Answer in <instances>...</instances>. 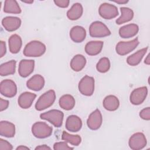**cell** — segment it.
Wrapping results in <instances>:
<instances>
[{"mask_svg": "<svg viewBox=\"0 0 150 150\" xmlns=\"http://www.w3.org/2000/svg\"><path fill=\"white\" fill-rule=\"evenodd\" d=\"M99 15L105 19H111L118 15L117 7L114 5L103 3L100 5L98 8Z\"/></svg>", "mask_w": 150, "mask_h": 150, "instance_id": "cell-9", "label": "cell"}, {"mask_svg": "<svg viewBox=\"0 0 150 150\" xmlns=\"http://www.w3.org/2000/svg\"><path fill=\"white\" fill-rule=\"evenodd\" d=\"M65 126L69 131L76 132L81 129L82 127V121L79 117L76 115H71L67 118Z\"/></svg>", "mask_w": 150, "mask_h": 150, "instance_id": "cell-15", "label": "cell"}, {"mask_svg": "<svg viewBox=\"0 0 150 150\" xmlns=\"http://www.w3.org/2000/svg\"><path fill=\"white\" fill-rule=\"evenodd\" d=\"M62 139L74 146L79 145L81 142V138L80 137V135H71L66 132L65 131H63L62 135Z\"/></svg>", "mask_w": 150, "mask_h": 150, "instance_id": "cell-31", "label": "cell"}, {"mask_svg": "<svg viewBox=\"0 0 150 150\" xmlns=\"http://www.w3.org/2000/svg\"><path fill=\"white\" fill-rule=\"evenodd\" d=\"M139 117L146 121H149L150 120V108L149 107L145 108L142 109L140 112H139Z\"/></svg>", "mask_w": 150, "mask_h": 150, "instance_id": "cell-34", "label": "cell"}, {"mask_svg": "<svg viewBox=\"0 0 150 150\" xmlns=\"http://www.w3.org/2000/svg\"><path fill=\"white\" fill-rule=\"evenodd\" d=\"M86 59L82 54L75 55L70 61V67L74 71H81L86 66Z\"/></svg>", "mask_w": 150, "mask_h": 150, "instance_id": "cell-25", "label": "cell"}, {"mask_svg": "<svg viewBox=\"0 0 150 150\" xmlns=\"http://www.w3.org/2000/svg\"><path fill=\"white\" fill-rule=\"evenodd\" d=\"M13 149L12 145L6 140L0 139V150H11Z\"/></svg>", "mask_w": 150, "mask_h": 150, "instance_id": "cell-35", "label": "cell"}, {"mask_svg": "<svg viewBox=\"0 0 150 150\" xmlns=\"http://www.w3.org/2000/svg\"><path fill=\"white\" fill-rule=\"evenodd\" d=\"M6 52V43L4 41L0 42V57H2Z\"/></svg>", "mask_w": 150, "mask_h": 150, "instance_id": "cell-38", "label": "cell"}, {"mask_svg": "<svg viewBox=\"0 0 150 150\" xmlns=\"http://www.w3.org/2000/svg\"><path fill=\"white\" fill-rule=\"evenodd\" d=\"M45 44L38 40H32L26 44L23 51V54L26 57H40L46 52Z\"/></svg>", "mask_w": 150, "mask_h": 150, "instance_id": "cell-1", "label": "cell"}, {"mask_svg": "<svg viewBox=\"0 0 150 150\" xmlns=\"http://www.w3.org/2000/svg\"><path fill=\"white\" fill-rule=\"evenodd\" d=\"M2 25L5 29L8 32H13L21 25L20 18L15 16H6L2 19Z\"/></svg>", "mask_w": 150, "mask_h": 150, "instance_id": "cell-14", "label": "cell"}, {"mask_svg": "<svg viewBox=\"0 0 150 150\" xmlns=\"http://www.w3.org/2000/svg\"><path fill=\"white\" fill-rule=\"evenodd\" d=\"M148 47H146L142 48L137 52H135L129 56L127 59V63L132 66H137L139 64L141 61L142 60L143 57L146 54L148 50Z\"/></svg>", "mask_w": 150, "mask_h": 150, "instance_id": "cell-24", "label": "cell"}, {"mask_svg": "<svg viewBox=\"0 0 150 150\" xmlns=\"http://www.w3.org/2000/svg\"><path fill=\"white\" fill-rule=\"evenodd\" d=\"M53 149L54 150H71L73 149V148L70 147L67 142H56L53 145Z\"/></svg>", "mask_w": 150, "mask_h": 150, "instance_id": "cell-33", "label": "cell"}, {"mask_svg": "<svg viewBox=\"0 0 150 150\" xmlns=\"http://www.w3.org/2000/svg\"><path fill=\"white\" fill-rule=\"evenodd\" d=\"M50 147L47 146V145H41L36 146L35 148L36 150H47V149H50Z\"/></svg>", "mask_w": 150, "mask_h": 150, "instance_id": "cell-39", "label": "cell"}, {"mask_svg": "<svg viewBox=\"0 0 150 150\" xmlns=\"http://www.w3.org/2000/svg\"><path fill=\"white\" fill-rule=\"evenodd\" d=\"M144 63L147 64V65H149L150 64V59H149V54H148V56H146V57L145 58V60H144Z\"/></svg>", "mask_w": 150, "mask_h": 150, "instance_id": "cell-42", "label": "cell"}, {"mask_svg": "<svg viewBox=\"0 0 150 150\" xmlns=\"http://www.w3.org/2000/svg\"><path fill=\"white\" fill-rule=\"evenodd\" d=\"M147 144L146 138L142 132H137L131 135L128 141L129 148L133 150L143 149Z\"/></svg>", "mask_w": 150, "mask_h": 150, "instance_id": "cell-10", "label": "cell"}, {"mask_svg": "<svg viewBox=\"0 0 150 150\" xmlns=\"http://www.w3.org/2000/svg\"><path fill=\"white\" fill-rule=\"evenodd\" d=\"M120 11L121 15L120 17H119L115 21L117 25H121L132 19L134 17V12L131 9L127 7H121Z\"/></svg>", "mask_w": 150, "mask_h": 150, "instance_id": "cell-28", "label": "cell"}, {"mask_svg": "<svg viewBox=\"0 0 150 150\" xmlns=\"http://www.w3.org/2000/svg\"><path fill=\"white\" fill-rule=\"evenodd\" d=\"M104 43L102 41H90L85 46V52L89 56H96L99 54L103 49Z\"/></svg>", "mask_w": 150, "mask_h": 150, "instance_id": "cell-21", "label": "cell"}, {"mask_svg": "<svg viewBox=\"0 0 150 150\" xmlns=\"http://www.w3.org/2000/svg\"><path fill=\"white\" fill-rule=\"evenodd\" d=\"M103 122L102 114L98 109L95 110L88 116L87 120V125L91 130L99 129Z\"/></svg>", "mask_w": 150, "mask_h": 150, "instance_id": "cell-12", "label": "cell"}, {"mask_svg": "<svg viewBox=\"0 0 150 150\" xmlns=\"http://www.w3.org/2000/svg\"><path fill=\"white\" fill-rule=\"evenodd\" d=\"M83 8L81 4L75 3L74 4L70 9L67 12V18L71 21H76L79 19L83 15Z\"/></svg>", "mask_w": 150, "mask_h": 150, "instance_id": "cell-26", "label": "cell"}, {"mask_svg": "<svg viewBox=\"0 0 150 150\" xmlns=\"http://www.w3.org/2000/svg\"><path fill=\"white\" fill-rule=\"evenodd\" d=\"M22 2H24V3H26V4H31L33 2V0H30V1H21Z\"/></svg>", "mask_w": 150, "mask_h": 150, "instance_id": "cell-43", "label": "cell"}, {"mask_svg": "<svg viewBox=\"0 0 150 150\" xmlns=\"http://www.w3.org/2000/svg\"><path fill=\"white\" fill-rule=\"evenodd\" d=\"M9 101L6 100H4L2 98H0V111H3L7 109L9 106Z\"/></svg>", "mask_w": 150, "mask_h": 150, "instance_id": "cell-37", "label": "cell"}, {"mask_svg": "<svg viewBox=\"0 0 150 150\" xmlns=\"http://www.w3.org/2000/svg\"><path fill=\"white\" fill-rule=\"evenodd\" d=\"M64 114L59 110H51L40 114L42 120H46L53 124L55 127L59 128L62 125Z\"/></svg>", "mask_w": 150, "mask_h": 150, "instance_id": "cell-3", "label": "cell"}, {"mask_svg": "<svg viewBox=\"0 0 150 150\" xmlns=\"http://www.w3.org/2000/svg\"><path fill=\"white\" fill-rule=\"evenodd\" d=\"M34 67L35 61L33 60L22 59L19 64L18 73L22 77H27L33 71Z\"/></svg>", "mask_w": 150, "mask_h": 150, "instance_id": "cell-13", "label": "cell"}, {"mask_svg": "<svg viewBox=\"0 0 150 150\" xmlns=\"http://www.w3.org/2000/svg\"><path fill=\"white\" fill-rule=\"evenodd\" d=\"M36 97V95L34 93L28 91L22 93L18 97V105L23 109H28L31 107Z\"/></svg>", "mask_w": 150, "mask_h": 150, "instance_id": "cell-17", "label": "cell"}, {"mask_svg": "<svg viewBox=\"0 0 150 150\" xmlns=\"http://www.w3.org/2000/svg\"><path fill=\"white\" fill-rule=\"evenodd\" d=\"M70 39L76 43H81L86 37V31L81 26H74L70 30Z\"/></svg>", "mask_w": 150, "mask_h": 150, "instance_id": "cell-19", "label": "cell"}, {"mask_svg": "<svg viewBox=\"0 0 150 150\" xmlns=\"http://www.w3.org/2000/svg\"><path fill=\"white\" fill-rule=\"evenodd\" d=\"M16 62L12 60L2 63L0 66V75L1 76H6L13 74L15 73Z\"/></svg>", "mask_w": 150, "mask_h": 150, "instance_id": "cell-29", "label": "cell"}, {"mask_svg": "<svg viewBox=\"0 0 150 150\" xmlns=\"http://www.w3.org/2000/svg\"><path fill=\"white\" fill-rule=\"evenodd\" d=\"M103 105L105 110L110 111H114L118 108L120 101L116 96L109 95L104 98L103 101Z\"/></svg>", "mask_w": 150, "mask_h": 150, "instance_id": "cell-23", "label": "cell"}, {"mask_svg": "<svg viewBox=\"0 0 150 150\" xmlns=\"http://www.w3.org/2000/svg\"><path fill=\"white\" fill-rule=\"evenodd\" d=\"M16 150H23V149H29V148L26 146H23V145H20L19 146H18L16 148Z\"/></svg>", "mask_w": 150, "mask_h": 150, "instance_id": "cell-41", "label": "cell"}, {"mask_svg": "<svg viewBox=\"0 0 150 150\" xmlns=\"http://www.w3.org/2000/svg\"><path fill=\"white\" fill-rule=\"evenodd\" d=\"M113 2L118 4H127L128 1L127 0H117V1H113Z\"/></svg>", "mask_w": 150, "mask_h": 150, "instance_id": "cell-40", "label": "cell"}, {"mask_svg": "<svg viewBox=\"0 0 150 150\" xmlns=\"http://www.w3.org/2000/svg\"><path fill=\"white\" fill-rule=\"evenodd\" d=\"M139 31V27L137 24L130 23L121 27L119 29V35L124 39L135 36Z\"/></svg>", "mask_w": 150, "mask_h": 150, "instance_id": "cell-18", "label": "cell"}, {"mask_svg": "<svg viewBox=\"0 0 150 150\" xmlns=\"http://www.w3.org/2000/svg\"><path fill=\"white\" fill-rule=\"evenodd\" d=\"M110 68V62L108 58L104 57L101 58L98 62L97 63L96 69L97 70L102 73L107 72Z\"/></svg>", "mask_w": 150, "mask_h": 150, "instance_id": "cell-32", "label": "cell"}, {"mask_svg": "<svg viewBox=\"0 0 150 150\" xmlns=\"http://www.w3.org/2000/svg\"><path fill=\"white\" fill-rule=\"evenodd\" d=\"M4 12L8 13L18 14L21 12V9L17 1L15 0H6L4 2Z\"/></svg>", "mask_w": 150, "mask_h": 150, "instance_id": "cell-30", "label": "cell"}, {"mask_svg": "<svg viewBox=\"0 0 150 150\" xmlns=\"http://www.w3.org/2000/svg\"><path fill=\"white\" fill-rule=\"evenodd\" d=\"M15 134V125L7 121L0 122V135L6 138H12Z\"/></svg>", "mask_w": 150, "mask_h": 150, "instance_id": "cell-20", "label": "cell"}, {"mask_svg": "<svg viewBox=\"0 0 150 150\" xmlns=\"http://www.w3.org/2000/svg\"><path fill=\"white\" fill-rule=\"evenodd\" d=\"M75 99L70 94H64L62 96L59 100L60 107L64 110H71L75 105Z\"/></svg>", "mask_w": 150, "mask_h": 150, "instance_id": "cell-27", "label": "cell"}, {"mask_svg": "<svg viewBox=\"0 0 150 150\" xmlns=\"http://www.w3.org/2000/svg\"><path fill=\"white\" fill-rule=\"evenodd\" d=\"M148 94V88L146 86L137 88L131 93L129 101L133 105L141 104L145 100Z\"/></svg>", "mask_w": 150, "mask_h": 150, "instance_id": "cell-11", "label": "cell"}, {"mask_svg": "<svg viewBox=\"0 0 150 150\" xmlns=\"http://www.w3.org/2000/svg\"><path fill=\"white\" fill-rule=\"evenodd\" d=\"M56 100V93L53 90H50L41 95L35 104V109L42 111L53 105Z\"/></svg>", "mask_w": 150, "mask_h": 150, "instance_id": "cell-2", "label": "cell"}, {"mask_svg": "<svg viewBox=\"0 0 150 150\" xmlns=\"http://www.w3.org/2000/svg\"><path fill=\"white\" fill-rule=\"evenodd\" d=\"M8 45L9 51L11 53H18L20 51L22 45L21 38L17 34L11 35L8 39Z\"/></svg>", "mask_w": 150, "mask_h": 150, "instance_id": "cell-22", "label": "cell"}, {"mask_svg": "<svg viewBox=\"0 0 150 150\" xmlns=\"http://www.w3.org/2000/svg\"><path fill=\"white\" fill-rule=\"evenodd\" d=\"M89 33L93 38H103L110 36L111 31L102 22L95 21L90 25Z\"/></svg>", "mask_w": 150, "mask_h": 150, "instance_id": "cell-5", "label": "cell"}, {"mask_svg": "<svg viewBox=\"0 0 150 150\" xmlns=\"http://www.w3.org/2000/svg\"><path fill=\"white\" fill-rule=\"evenodd\" d=\"M78 88L80 93L86 96H91L94 91V79L86 75L79 81Z\"/></svg>", "mask_w": 150, "mask_h": 150, "instance_id": "cell-6", "label": "cell"}, {"mask_svg": "<svg viewBox=\"0 0 150 150\" xmlns=\"http://www.w3.org/2000/svg\"><path fill=\"white\" fill-rule=\"evenodd\" d=\"M0 93L6 97L12 98L17 93L16 84L12 80H4L0 83Z\"/></svg>", "mask_w": 150, "mask_h": 150, "instance_id": "cell-8", "label": "cell"}, {"mask_svg": "<svg viewBox=\"0 0 150 150\" xmlns=\"http://www.w3.org/2000/svg\"><path fill=\"white\" fill-rule=\"evenodd\" d=\"M45 83V79L40 74H35L27 81L26 86L30 90L38 91L43 88Z\"/></svg>", "mask_w": 150, "mask_h": 150, "instance_id": "cell-16", "label": "cell"}, {"mask_svg": "<svg viewBox=\"0 0 150 150\" xmlns=\"http://www.w3.org/2000/svg\"><path fill=\"white\" fill-rule=\"evenodd\" d=\"M138 38H136L128 42H119L115 47V50L118 54L124 56L133 51L139 45Z\"/></svg>", "mask_w": 150, "mask_h": 150, "instance_id": "cell-7", "label": "cell"}, {"mask_svg": "<svg viewBox=\"0 0 150 150\" xmlns=\"http://www.w3.org/2000/svg\"><path fill=\"white\" fill-rule=\"evenodd\" d=\"M53 2L56 6L63 8L68 7L70 3L69 0H54Z\"/></svg>", "mask_w": 150, "mask_h": 150, "instance_id": "cell-36", "label": "cell"}, {"mask_svg": "<svg viewBox=\"0 0 150 150\" xmlns=\"http://www.w3.org/2000/svg\"><path fill=\"white\" fill-rule=\"evenodd\" d=\"M53 131L52 127L45 122H36L32 127V133L37 138L43 139L50 137Z\"/></svg>", "mask_w": 150, "mask_h": 150, "instance_id": "cell-4", "label": "cell"}]
</instances>
